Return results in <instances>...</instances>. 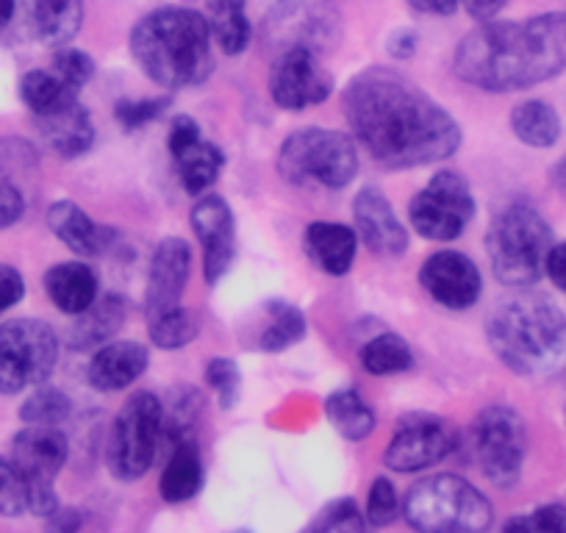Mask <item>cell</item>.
<instances>
[{"instance_id":"obj_4","label":"cell","mask_w":566,"mask_h":533,"mask_svg":"<svg viewBox=\"0 0 566 533\" xmlns=\"http://www.w3.org/2000/svg\"><path fill=\"white\" fill-rule=\"evenodd\" d=\"M130 53L142 73L167 90L203 84L214 70L209 23L195 9L165 7L145 14L130 31Z\"/></svg>"},{"instance_id":"obj_29","label":"cell","mask_w":566,"mask_h":533,"mask_svg":"<svg viewBox=\"0 0 566 533\" xmlns=\"http://www.w3.org/2000/svg\"><path fill=\"white\" fill-rule=\"evenodd\" d=\"M206 23H209L211 40L228 56H237L250 45L253 29L244 12V0H206Z\"/></svg>"},{"instance_id":"obj_49","label":"cell","mask_w":566,"mask_h":533,"mask_svg":"<svg viewBox=\"0 0 566 533\" xmlns=\"http://www.w3.org/2000/svg\"><path fill=\"white\" fill-rule=\"evenodd\" d=\"M461 3H464V9L475 20H489L494 18V14L509 3V0H461Z\"/></svg>"},{"instance_id":"obj_48","label":"cell","mask_w":566,"mask_h":533,"mask_svg":"<svg viewBox=\"0 0 566 533\" xmlns=\"http://www.w3.org/2000/svg\"><path fill=\"white\" fill-rule=\"evenodd\" d=\"M461 0H408V7L413 12H422V14H439V18H448L459 9Z\"/></svg>"},{"instance_id":"obj_31","label":"cell","mask_w":566,"mask_h":533,"mask_svg":"<svg viewBox=\"0 0 566 533\" xmlns=\"http://www.w3.org/2000/svg\"><path fill=\"white\" fill-rule=\"evenodd\" d=\"M325 417L350 442H361L375 431V411L356 389H339L325 397Z\"/></svg>"},{"instance_id":"obj_17","label":"cell","mask_w":566,"mask_h":533,"mask_svg":"<svg viewBox=\"0 0 566 533\" xmlns=\"http://www.w3.org/2000/svg\"><path fill=\"white\" fill-rule=\"evenodd\" d=\"M192 231L203 248V273L206 284L214 286L222 275L231 270L233 255H237V226H233V211L217 195L198 200L189 215Z\"/></svg>"},{"instance_id":"obj_18","label":"cell","mask_w":566,"mask_h":533,"mask_svg":"<svg viewBox=\"0 0 566 533\" xmlns=\"http://www.w3.org/2000/svg\"><path fill=\"white\" fill-rule=\"evenodd\" d=\"M424 292L448 309H470L481 297L483 281L475 261L459 250H439L422 264L419 273Z\"/></svg>"},{"instance_id":"obj_51","label":"cell","mask_w":566,"mask_h":533,"mask_svg":"<svg viewBox=\"0 0 566 533\" xmlns=\"http://www.w3.org/2000/svg\"><path fill=\"white\" fill-rule=\"evenodd\" d=\"M553 181L558 184L560 189H566V156H564V159L558 161V165H555V170H553Z\"/></svg>"},{"instance_id":"obj_27","label":"cell","mask_w":566,"mask_h":533,"mask_svg":"<svg viewBox=\"0 0 566 533\" xmlns=\"http://www.w3.org/2000/svg\"><path fill=\"white\" fill-rule=\"evenodd\" d=\"M75 323L70 325L64 339L73 351H90V347H101L123 328V320H125V306L119 297L108 295L103 301L92 303L86 312L75 314Z\"/></svg>"},{"instance_id":"obj_6","label":"cell","mask_w":566,"mask_h":533,"mask_svg":"<svg viewBox=\"0 0 566 533\" xmlns=\"http://www.w3.org/2000/svg\"><path fill=\"white\" fill-rule=\"evenodd\" d=\"M408 525L428 533L486 531L494 520L492 503L459 475H431L413 483L402 500Z\"/></svg>"},{"instance_id":"obj_43","label":"cell","mask_w":566,"mask_h":533,"mask_svg":"<svg viewBox=\"0 0 566 533\" xmlns=\"http://www.w3.org/2000/svg\"><path fill=\"white\" fill-rule=\"evenodd\" d=\"M397 511H400V503H397L395 483L386 478H375L367 500V520L378 527L391 525L397 520Z\"/></svg>"},{"instance_id":"obj_10","label":"cell","mask_w":566,"mask_h":533,"mask_svg":"<svg viewBox=\"0 0 566 533\" xmlns=\"http://www.w3.org/2000/svg\"><path fill=\"white\" fill-rule=\"evenodd\" d=\"M472 456L483 475L500 489H511L522 475L527 456V428L509 406H489L470 431Z\"/></svg>"},{"instance_id":"obj_35","label":"cell","mask_w":566,"mask_h":533,"mask_svg":"<svg viewBox=\"0 0 566 533\" xmlns=\"http://www.w3.org/2000/svg\"><path fill=\"white\" fill-rule=\"evenodd\" d=\"M361 364L369 375H395L411 369L413 356L406 339L397 334H380L361 347Z\"/></svg>"},{"instance_id":"obj_45","label":"cell","mask_w":566,"mask_h":533,"mask_svg":"<svg viewBox=\"0 0 566 533\" xmlns=\"http://www.w3.org/2000/svg\"><path fill=\"white\" fill-rule=\"evenodd\" d=\"M167 108V101H119L114 114H117L123 128H142L145 123L159 117Z\"/></svg>"},{"instance_id":"obj_42","label":"cell","mask_w":566,"mask_h":533,"mask_svg":"<svg viewBox=\"0 0 566 533\" xmlns=\"http://www.w3.org/2000/svg\"><path fill=\"white\" fill-rule=\"evenodd\" d=\"M367 522H364L361 511L353 500H336L331 503L328 509H323V514L312 522V531H342V533H350V531H364Z\"/></svg>"},{"instance_id":"obj_8","label":"cell","mask_w":566,"mask_h":533,"mask_svg":"<svg viewBox=\"0 0 566 533\" xmlns=\"http://www.w3.org/2000/svg\"><path fill=\"white\" fill-rule=\"evenodd\" d=\"M165 437V406L150 391H136L125 400L106 445L108 470L119 481H136L154 464Z\"/></svg>"},{"instance_id":"obj_50","label":"cell","mask_w":566,"mask_h":533,"mask_svg":"<svg viewBox=\"0 0 566 533\" xmlns=\"http://www.w3.org/2000/svg\"><path fill=\"white\" fill-rule=\"evenodd\" d=\"M12 14H14V0H0V31L7 29Z\"/></svg>"},{"instance_id":"obj_15","label":"cell","mask_w":566,"mask_h":533,"mask_svg":"<svg viewBox=\"0 0 566 533\" xmlns=\"http://www.w3.org/2000/svg\"><path fill=\"white\" fill-rule=\"evenodd\" d=\"M331 92H334V79L319 64L317 53L306 48L277 53L270 70V95L277 106L286 112H301L323 103Z\"/></svg>"},{"instance_id":"obj_33","label":"cell","mask_w":566,"mask_h":533,"mask_svg":"<svg viewBox=\"0 0 566 533\" xmlns=\"http://www.w3.org/2000/svg\"><path fill=\"white\" fill-rule=\"evenodd\" d=\"M34 150L25 145L23 154H9V148L0 143V231L12 228L25 215V192L20 181L14 178V170L34 167Z\"/></svg>"},{"instance_id":"obj_5","label":"cell","mask_w":566,"mask_h":533,"mask_svg":"<svg viewBox=\"0 0 566 533\" xmlns=\"http://www.w3.org/2000/svg\"><path fill=\"white\" fill-rule=\"evenodd\" d=\"M486 248L500 284L527 290L542 279L544 261L553 248V231L533 206L514 203L494 217Z\"/></svg>"},{"instance_id":"obj_40","label":"cell","mask_w":566,"mask_h":533,"mask_svg":"<svg viewBox=\"0 0 566 533\" xmlns=\"http://www.w3.org/2000/svg\"><path fill=\"white\" fill-rule=\"evenodd\" d=\"M206 378H209L211 389L220 397L222 409H231L237 404L239 389H242V373H239L237 362L231 358H211L206 367Z\"/></svg>"},{"instance_id":"obj_7","label":"cell","mask_w":566,"mask_h":533,"mask_svg":"<svg viewBox=\"0 0 566 533\" xmlns=\"http://www.w3.org/2000/svg\"><path fill=\"white\" fill-rule=\"evenodd\" d=\"M277 173L290 184L342 189L358 173L356 143L342 130H295L277 150Z\"/></svg>"},{"instance_id":"obj_44","label":"cell","mask_w":566,"mask_h":533,"mask_svg":"<svg viewBox=\"0 0 566 533\" xmlns=\"http://www.w3.org/2000/svg\"><path fill=\"white\" fill-rule=\"evenodd\" d=\"M505 527H509V531H516V527H522V531H549V533L566 531V509L558 503L542 505V509L533 511L531 516L511 520Z\"/></svg>"},{"instance_id":"obj_25","label":"cell","mask_w":566,"mask_h":533,"mask_svg":"<svg viewBox=\"0 0 566 533\" xmlns=\"http://www.w3.org/2000/svg\"><path fill=\"white\" fill-rule=\"evenodd\" d=\"M45 290L59 312L75 317L97 301V275L81 261H64L48 270Z\"/></svg>"},{"instance_id":"obj_12","label":"cell","mask_w":566,"mask_h":533,"mask_svg":"<svg viewBox=\"0 0 566 533\" xmlns=\"http://www.w3.org/2000/svg\"><path fill=\"white\" fill-rule=\"evenodd\" d=\"M12 461L29 481V511L51 520L62 509L53 481L67 464V437L59 426H25L12 442Z\"/></svg>"},{"instance_id":"obj_13","label":"cell","mask_w":566,"mask_h":533,"mask_svg":"<svg viewBox=\"0 0 566 533\" xmlns=\"http://www.w3.org/2000/svg\"><path fill=\"white\" fill-rule=\"evenodd\" d=\"M408 217L417 233L433 242H453L475 217V198L464 176L442 170L411 200Z\"/></svg>"},{"instance_id":"obj_30","label":"cell","mask_w":566,"mask_h":533,"mask_svg":"<svg viewBox=\"0 0 566 533\" xmlns=\"http://www.w3.org/2000/svg\"><path fill=\"white\" fill-rule=\"evenodd\" d=\"M20 97L36 117H48L78 101V90H73L53 70H31L20 81Z\"/></svg>"},{"instance_id":"obj_22","label":"cell","mask_w":566,"mask_h":533,"mask_svg":"<svg viewBox=\"0 0 566 533\" xmlns=\"http://www.w3.org/2000/svg\"><path fill=\"white\" fill-rule=\"evenodd\" d=\"M306 253L314 264L328 275L350 273L353 261H356L358 233L350 226L342 222H312L306 228Z\"/></svg>"},{"instance_id":"obj_34","label":"cell","mask_w":566,"mask_h":533,"mask_svg":"<svg viewBox=\"0 0 566 533\" xmlns=\"http://www.w3.org/2000/svg\"><path fill=\"white\" fill-rule=\"evenodd\" d=\"M264 314H266V325L259 336L261 351H270V353L286 351V347L297 345V342L306 336L308 331L306 317H303L301 309L292 306V303L270 301L264 306Z\"/></svg>"},{"instance_id":"obj_20","label":"cell","mask_w":566,"mask_h":533,"mask_svg":"<svg viewBox=\"0 0 566 533\" xmlns=\"http://www.w3.org/2000/svg\"><path fill=\"white\" fill-rule=\"evenodd\" d=\"M189 264H192V253L184 239H165L156 248L154 261H150L148 290H145V312L150 320L181 306Z\"/></svg>"},{"instance_id":"obj_47","label":"cell","mask_w":566,"mask_h":533,"mask_svg":"<svg viewBox=\"0 0 566 533\" xmlns=\"http://www.w3.org/2000/svg\"><path fill=\"white\" fill-rule=\"evenodd\" d=\"M544 273L549 275V281H553L560 292H566V242L549 248L547 261H544Z\"/></svg>"},{"instance_id":"obj_21","label":"cell","mask_w":566,"mask_h":533,"mask_svg":"<svg viewBox=\"0 0 566 533\" xmlns=\"http://www.w3.org/2000/svg\"><path fill=\"white\" fill-rule=\"evenodd\" d=\"M148 351L139 342H112L92 356L86 375L97 391H119L148 369Z\"/></svg>"},{"instance_id":"obj_19","label":"cell","mask_w":566,"mask_h":533,"mask_svg":"<svg viewBox=\"0 0 566 533\" xmlns=\"http://www.w3.org/2000/svg\"><path fill=\"white\" fill-rule=\"evenodd\" d=\"M353 220H356L358 237L364 239V244L375 255L397 259V255L406 253L408 233L380 189L367 187L356 195V200H353Z\"/></svg>"},{"instance_id":"obj_16","label":"cell","mask_w":566,"mask_h":533,"mask_svg":"<svg viewBox=\"0 0 566 533\" xmlns=\"http://www.w3.org/2000/svg\"><path fill=\"white\" fill-rule=\"evenodd\" d=\"M172 161H176L178 178L189 195H200L220 178L226 167V156L214 143L200 137V125L192 117L181 114L172 119L170 137H167Z\"/></svg>"},{"instance_id":"obj_2","label":"cell","mask_w":566,"mask_h":533,"mask_svg":"<svg viewBox=\"0 0 566 533\" xmlns=\"http://www.w3.org/2000/svg\"><path fill=\"white\" fill-rule=\"evenodd\" d=\"M566 70V12L486 23L455 48V73L486 92H520Z\"/></svg>"},{"instance_id":"obj_36","label":"cell","mask_w":566,"mask_h":533,"mask_svg":"<svg viewBox=\"0 0 566 533\" xmlns=\"http://www.w3.org/2000/svg\"><path fill=\"white\" fill-rule=\"evenodd\" d=\"M150 339L161 351H176V347L189 345L192 339H198V317L184 306L170 309V312L150 320Z\"/></svg>"},{"instance_id":"obj_46","label":"cell","mask_w":566,"mask_h":533,"mask_svg":"<svg viewBox=\"0 0 566 533\" xmlns=\"http://www.w3.org/2000/svg\"><path fill=\"white\" fill-rule=\"evenodd\" d=\"M25 295L23 275L9 264H0V314L18 306Z\"/></svg>"},{"instance_id":"obj_23","label":"cell","mask_w":566,"mask_h":533,"mask_svg":"<svg viewBox=\"0 0 566 533\" xmlns=\"http://www.w3.org/2000/svg\"><path fill=\"white\" fill-rule=\"evenodd\" d=\"M48 228L53 231V237L62 239L78 255H101L112 239V231L97 226L73 200H56L48 209Z\"/></svg>"},{"instance_id":"obj_41","label":"cell","mask_w":566,"mask_h":533,"mask_svg":"<svg viewBox=\"0 0 566 533\" xmlns=\"http://www.w3.org/2000/svg\"><path fill=\"white\" fill-rule=\"evenodd\" d=\"M53 73L62 75L73 90H84L95 75V62L90 53L78 51V48H59V53L53 56Z\"/></svg>"},{"instance_id":"obj_37","label":"cell","mask_w":566,"mask_h":533,"mask_svg":"<svg viewBox=\"0 0 566 533\" xmlns=\"http://www.w3.org/2000/svg\"><path fill=\"white\" fill-rule=\"evenodd\" d=\"M70 409H73V404H70V397L64 391L42 386L23 404L20 420L25 426H62L70 417Z\"/></svg>"},{"instance_id":"obj_1","label":"cell","mask_w":566,"mask_h":533,"mask_svg":"<svg viewBox=\"0 0 566 533\" xmlns=\"http://www.w3.org/2000/svg\"><path fill=\"white\" fill-rule=\"evenodd\" d=\"M345 114L358 143L389 170L433 165L461 145L459 123L395 70L358 73L345 90Z\"/></svg>"},{"instance_id":"obj_32","label":"cell","mask_w":566,"mask_h":533,"mask_svg":"<svg viewBox=\"0 0 566 533\" xmlns=\"http://www.w3.org/2000/svg\"><path fill=\"white\" fill-rule=\"evenodd\" d=\"M516 139L531 148H553L560 137V117L544 101H525L511 112Z\"/></svg>"},{"instance_id":"obj_39","label":"cell","mask_w":566,"mask_h":533,"mask_svg":"<svg viewBox=\"0 0 566 533\" xmlns=\"http://www.w3.org/2000/svg\"><path fill=\"white\" fill-rule=\"evenodd\" d=\"M29 511V481L12 459L0 456V516H20Z\"/></svg>"},{"instance_id":"obj_24","label":"cell","mask_w":566,"mask_h":533,"mask_svg":"<svg viewBox=\"0 0 566 533\" xmlns=\"http://www.w3.org/2000/svg\"><path fill=\"white\" fill-rule=\"evenodd\" d=\"M36 123H40L45 143L62 159H78L95 143V125H92L90 112L78 101L70 103L67 108H62L56 114L36 117Z\"/></svg>"},{"instance_id":"obj_9","label":"cell","mask_w":566,"mask_h":533,"mask_svg":"<svg viewBox=\"0 0 566 533\" xmlns=\"http://www.w3.org/2000/svg\"><path fill=\"white\" fill-rule=\"evenodd\" d=\"M59 362V336L42 320L0 325V395H18L51 378Z\"/></svg>"},{"instance_id":"obj_3","label":"cell","mask_w":566,"mask_h":533,"mask_svg":"<svg viewBox=\"0 0 566 533\" xmlns=\"http://www.w3.org/2000/svg\"><path fill=\"white\" fill-rule=\"evenodd\" d=\"M494 356L525 378H549L566 364V317L547 295L520 290L492 309L486 323Z\"/></svg>"},{"instance_id":"obj_28","label":"cell","mask_w":566,"mask_h":533,"mask_svg":"<svg viewBox=\"0 0 566 533\" xmlns=\"http://www.w3.org/2000/svg\"><path fill=\"white\" fill-rule=\"evenodd\" d=\"M31 23L36 40L51 48H64L84 23L81 0H31Z\"/></svg>"},{"instance_id":"obj_26","label":"cell","mask_w":566,"mask_h":533,"mask_svg":"<svg viewBox=\"0 0 566 533\" xmlns=\"http://www.w3.org/2000/svg\"><path fill=\"white\" fill-rule=\"evenodd\" d=\"M200 487H203V459H200L195 437L176 439L165 472H161V498L167 503H184V500H192Z\"/></svg>"},{"instance_id":"obj_38","label":"cell","mask_w":566,"mask_h":533,"mask_svg":"<svg viewBox=\"0 0 566 533\" xmlns=\"http://www.w3.org/2000/svg\"><path fill=\"white\" fill-rule=\"evenodd\" d=\"M200 411H203V397H200V391L178 389L170 415L165 411V437L170 442H176L181 437H192V428L198 426Z\"/></svg>"},{"instance_id":"obj_11","label":"cell","mask_w":566,"mask_h":533,"mask_svg":"<svg viewBox=\"0 0 566 533\" xmlns=\"http://www.w3.org/2000/svg\"><path fill=\"white\" fill-rule=\"evenodd\" d=\"M339 23L334 0H277L261 36L277 53L306 48L319 56L339 42Z\"/></svg>"},{"instance_id":"obj_14","label":"cell","mask_w":566,"mask_h":533,"mask_svg":"<svg viewBox=\"0 0 566 533\" xmlns=\"http://www.w3.org/2000/svg\"><path fill=\"white\" fill-rule=\"evenodd\" d=\"M455 445H459V433L442 417H406L386 448L384 464L395 472L428 470L448 459Z\"/></svg>"}]
</instances>
